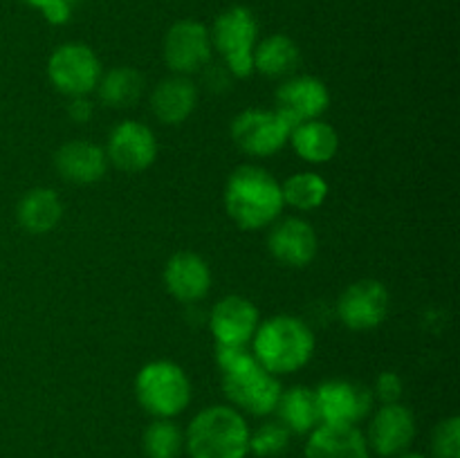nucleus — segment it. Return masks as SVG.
Segmentation results:
<instances>
[{
  "label": "nucleus",
  "instance_id": "33",
  "mask_svg": "<svg viewBox=\"0 0 460 458\" xmlns=\"http://www.w3.org/2000/svg\"><path fill=\"white\" fill-rule=\"evenodd\" d=\"M394 458H427L425 454H418V452H402V454H398V456H394Z\"/></svg>",
  "mask_w": 460,
  "mask_h": 458
},
{
  "label": "nucleus",
  "instance_id": "6",
  "mask_svg": "<svg viewBox=\"0 0 460 458\" xmlns=\"http://www.w3.org/2000/svg\"><path fill=\"white\" fill-rule=\"evenodd\" d=\"M281 380L265 371L256 357L236 371L223 373V393L234 409L252 416H270L281 398Z\"/></svg>",
  "mask_w": 460,
  "mask_h": 458
},
{
  "label": "nucleus",
  "instance_id": "8",
  "mask_svg": "<svg viewBox=\"0 0 460 458\" xmlns=\"http://www.w3.org/2000/svg\"><path fill=\"white\" fill-rule=\"evenodd\" d=\"M290 130L292 126L274 108L272 110L247 108L234 117L229 133H232L238 151H243L245 155L270 157L288 146Z\"/></svg>",
  "mask_w": 460,
  "mask_h": 458
},
{
  "label": "nucleus",
  "instance_id": "17",
  "mask_svg": "<svg viewBox=\"0 0 460 458\" xmlns=\"http://www.w3.org/2000/svg\"><path fill=\"white\" fill-rule=\"evenodd\" d=\"M164 286L173 299L193 304L209 295L211 269L196 251H178L164 265Z\"/></svg>",
  "mask_w": 460,
  "mask_h": 458
},
{
  "label": "nucleus",
  "instance_id": "18",
  "mask_svg": "<svg viewBox=\"0 0 460 458\" xmlns=\"http://www.w3.org/2000/svg\"><path fill=\"white\" fill-rule=\"evenodd\" d=\"M54 169L70 184H94L106 175L108 157L99 144L90 139H72L57 151Z\"/></svg>",
  "mask_w": 460,
  "mask_h": 458
},
{
  "label": "nucleus",
  "instance_id": "13",
  "mask_svg": "<svg viewBox=\"0 0 460 458\" xmlns=\"http://www.w3.org/2000/svg\"><path fill=\"white\" fill-rule=\"evenodd\" d=\"M319 420L328 425H358L371 413L373 393L359 382L326 380L314 389Z\"/></svg>",
  "mask_w": 460,
  "mask_h": 458
},
{
  "label": "nucleus",
  "instance_id": "25",
  "mask_svg": "<svg viewBox=\"0 0 460 458\" xmlns=\"http://www.w3.org/2000/svg\"><path fill=\"white\" fill-rule=\"evenodd\" d=\"M144 85L146 81L142 72L130 66H121L103 72L97 84V94L108 108H130L139 101Z\"/></svg>",
  "mask_w": 460,
  "mask_h": 458
},
{
  "label": "nucleus",
  "instance_id": "24",
  "mask_svg": "<svg viewBox=\"0 0 460 458\" xmlns=\"http://www.w3.org/2000/svg\"><path fill=\"white\" fill-rule=\"evenodd\" d=\"M274 413L290 434H310L322 422L319 420L314 389L304 384L281 391V398H279Z\"/></svg>",
  "mask_w": 460,
  "mask_h": 458
},
{
  "label": "nucleus",
  "instance_id": "31",
  "mask_svg": "<svg viewBox=\"0 0 460 458\" xmlns=\"http://www.w3.org/2000/svg\"><path fill=\"white\" fill-rule=\"evenodd\" d=\"M402 391H404L402 377L394 371H385L377 375L376 389H373V398L380 400L382 404H394V402H400Z\"/></svg>",
  "mask_w": 460,
  "mask_h": 458
},
{
  "label": "nucleus",
  "instance_id": "15",
  "mask_svg": "<svg viewBox=\"0 0 460 458\" xmlns=\"http://www.w3.org/2000/svg\"><path fill=\"white\" fill-rule=\"evenodd\" d=\"M268 247L270 254L286 268H305L317 256L319 238L308 220L290 216L270 225Z\"/></svg>",
  "mask_w": 460,
  "mask_h": 458
},
{
  "label": "nucleus",
  "instance_id": "28",
  "mask_svg": "<svg viewBox=\"0 0 460 458\" xmlns=\"http://www.w3.org/2000/svg\"><path fill=\"white\" fill-rule=\"evenodd\" d=\"M292 434L279 420L263 422L254 434H250V452L261 458H274L290 445Z\"/></svg>",
  "mask_w": 460,
  "mask_h": 458
},
{
  "label": "nucleus",
  "instance_id": "26",
  "mask_svg": "<svg viewBox=\"0 0 460 458\" xmlns=\"http://www.w3.org/2000/svg\"><path fill=\"white\" fill-rule=\"evenodd\" d=\"M281 193L283 205L299 211H314L326 202L328 182L314 171H301L283 180Z\"/></svg>",
  "mask_w": 460,
  "mask_h": 458
},
{
  "label": "nucleus",
  "instance_id": "16",
  "mask_svg": "<svg viewBox=\"0 0 460 458\" xmlns=\"http://www.w3.org/2000/svg\"><path fill=\"white\" fill-rule=\"evenodd\" d=\"M259 323V308L241 295H229L216 301L209 314L211 335H214L216 344L223 346L252 344V337H254Z\"/></svg>",
  "mask_w": 460,
  "mask_h": 458
},
{
  "label": "nucleus",
  "instance_id": "21",
  "mask_svg": "<svg viewBox=\"0 0 460 458\" xmlns=\"http://www.w3.org/2000/svg\"><path fill=\"white\" fill-rule=\"evenodd\" d=\"M288 144L292 151L310 164H326L340 151V133L328 121L313 119L292 126Z\"/></svg>",
  "mask_w": 460,
  "mask_h": 458
},
{
  "label": "nucleus",
  "instance_id": "27",
  "mask_svg": "<svg viewBox=\"0 0 460 458\" xmlns=\"http://www.w3.org/2000/svg\"><path fill=\"white\" fill-rule=\"evenodd\" d=\"M146 458H180L184 449V431L171 418H155L142 438Z\"/></svg>",
  "mask_w": 460,
  "mask_h": 458
},
{
  "label": "nucleus",
  "instance_id": "2",
  "mask_svg": "<svg viewBox=\"0 0 460 458\" xmlns=\"http://www.w3.org/2000/svg\"><path fill=\"white\" fill-rule=\"evenodd\" d=\"M317 339L308 323L292 314H274L259 323L252 337L256 362L272 375H290L313 359Z\"/></svg>",
  "mask_w": 460,
  "mask_h": 458
},
{
  "label": "nucleus",
  "instance_id": "29",
  "mask_svg": "<svg viewBox=\"0 0 460 458\" xmlns=\"http://www.w3.org/2000/svg\"><path fill=\"white\" fill-rule=\"evenodd\" d=\"M434 458H460V418L449 416L438 422L431 436Z\"/></svg>",
  "mask_w": 460,
  "mask_h": 458
},
{
  "label": "nucleus",
  "instance_id": "32",
  "mask_svg": "<svg viewBox=\"0 0 460 458\" xmlns=\"http://www.w3.org/2000/svg\"><path fill=\"white\" fill-rule=\"evenodd\" d=\"M67 112H70L72 119L84 124V121H88L90 117H93V103L88 101V97H75L72 99L70 108H67Z\"/></svg>",
  "mask_w": 460,
  "mask_h": 458
},
{
  "label": "nucleus",
  "instance_id": "1",
  "mask_svg": "<svg viewBox=\"0 0 460 458\" xmlns=\"http://www.w3.org/2000/svg\"><path fill=\"white\" fill-rule=\"evenodd\" d=\"M281 182L256 164H243L225 184V209L245 232H259L281 218Z\"/></svg>",
  "mask_w": 460,
  "mask_h": 458
},
{
  "label": "nucleus",
  "instance_id": "22",
  "mask_svg": "<svg viewBox=\"0 0 460 458\" xmlns=\"http://www.w3.org/2000/svg\"><path fill=\"white\" fill-rule=\"evenodd\" d=\"M301 66V49L290 36L270 34L254 48V72L268 79H288L295 76Z\"/></svg>",
  "mask_w": 460,
  "mask_h": 458
},
{
  "label": "nucleus",
  "instance_id": "7",
  "mask_svg": "<svg viewBox=\"0 0 460 458\" xmlns=\"http://www.w3.org/2000/svg\"><path fill=\"white\" fill-rule=\"evenodd\" d=\"M102 61L84 43H63L49 54L48 79L66 97H88L102 79Z\"/></svg>",
  "mask_w": 460,
  "mask_h": 458
},
{
  "label": "nucleus",
  "instance_id": "5",
  "mask_svg": "<svg viewBox=\"0 0 460 458\" xmlns=\"http://www.w3.org/2000/svg\"><path fill=\"white\" fill-rule=\"evenodd\" d=\"M211 45L225 61V70L236 79L254 75V48L259 43V22L243 4L225 9L209 30Z\"/></svg>",
  "mask_w": 460,
  "mask_h": 458
},
{
  "label": "nucleus",
  "instance_id": "23",
  "mask_svg": "<svg viewBox=\"0 0 460 458\" xmlns=\"http://www.w3.org/2000/svg\"><path fill=\"white\" fill-rule=\"evenodd\" d=\"M21 227L30 233H48L61 223L63 202L54 189L36 187L21 198L16 209Z\"/></svg>",
  "mask_w": 460,
  "mask_h": 458
},
{
  "label": "nucleus",
  "instance_id": "4",
  "mask_svg": "<svg viewBox=\"0 0 460 458\" xmlns=\"http://www.w3.org/2000/svg\"><path fill=\"white\" fill-rule=\"evenodd\" d=\"M135 395L144 411L153 418H175L191 402V380L180 364L155 359L139 368Z\"/></svg>",
  "mask_w": 460,
  "mask_h": 458
},
{
  "label": "nucleus",
  "instance_id": "14",
  "mask_svg": "<svg viewBox=\"0 0 460 458\" xmlns=\"http://www.w3.org/2000/svg\"><path fill=\"white\" fill-rule=\"evenodd\" d=\"M368 449L382 458H394L407 452L416 438V418L404 404H382L371 418L367 434Z\"/></svg>",
  "mask_w": 460,
  "mask_h": 458
},
{
  "label": "nucleus",
  "instance_id": "12",
  "mask_svg": "<svg viewBox=\"0 0 460 458\" xmlns=\"http://www.w3.org/2000/svg\"><path fill=\"white\" fill-rule=\"evenodd\" d=\"M328 106H331V90L317 76H288L274 92V110L290 126L322 119Z\"/></svg>",
  "mask_w": 460,
  "mask_h": 458
},
{
  "label": "nucleus",
  "instance_id": "30",
  "mask_svg": "<svg viewBox=\"0 0 460 458\" xmlns=\"http://www.w3.org/2000/svg\"><path fill=\"white\" fill-rule=\"evenodd\" d=\"M25 3L43 13L49 25H63L72 18L76 0H25Z\"/></svg>",
  "mask_w": 460,
  "mask_h": 458
},
{
  "label": "nucleus",
  "instance_id": "20",
  "mask_svg": "<svg viewBox=\"0 0 460 458\" xmlns=\"http://www.w3.org/2000/svg\"><path fill=\"white\" fill-rule=\"evenodd\" d=\"M198 106V88L189 76L173 75L162 79L151 94V112L166 126H178L191 117Z\"/></svg>",
  "mask_w": 460,
  "mask_h": 458
},
{
  "label": "nucleus",
  "instance_id": "19",
  "mask_svg": "<svg viewBox=\"0 0 460 458\" xmlns=\"http://www.w3.org/2000/svg\"><path fill=\"white\" fill-rule=\"evenodd\" d=\"M367 436L358 425H328L319 422L308 434L305 458H368Z\"/></svg>",
  "mask_w": 460,
  "mask_h": 458
},
{
  "label": "nucleus",
  "instance_id": "9",
  "mask_svg": "<svg viewBox=\"0 0 460 458\" xmlns=\"http://www.w3.org/2000/svg\"><path fill=\"white\" fill-rule=\"evenodd\" d=\"M211 52H214V45H211L209 27L193 18L173 22L162 43L166 67L173 75L182 76H191L207 67V63L211 61Z\"/></svg>",
  "mask_w": 460,
  "mask_h": 458
},
{
  "label": "nucleus",
  "instance_id": "3",
  "mask_svg": "<svg viewBox=\"0 0 460 458\" xmlns=\"http://www.w3.org/2000/svg\"><path fill=\"white\" fill-rule=\"evenodd\" d=\"M250 425L232 404L205 407L184 431V449L191 458H245L250 454Z\"/></svg>",
  "mask_w": 460,
  "mask_h": 458
},
{
  "label": "nucleus",
  "instance_id": "11",
  "mask_svg": "<svg viewBox=\"0 0 460 458\" xmlns=\"http://www.w3.org/2000/svg\"><path fill=\"white\" fill-rule=\"evenodd\" d=\"M108 164L124 173H142L157 160V137L151 126L135 119H124L112 128L106 144Z\"/></svg>",
  "mask_w": 460,
  "mask_h": 458
},
{
  "label": "nucleus",
  "instance_id": "10",
  "mask_svg": "<svg viewBox=\"0 0 460 458\" xmlns=\"http://www.w3.org/2000/svg\"><path fill=\"white\" fill-rule=\"evenodd\" d=\"M391 308L389 287L377 278H362L346 287L337 299V317L349 330H373L385 323Z\"/></svg>",
  "mask_w": 460,
  "mask_h": 458
}]
</instances>
